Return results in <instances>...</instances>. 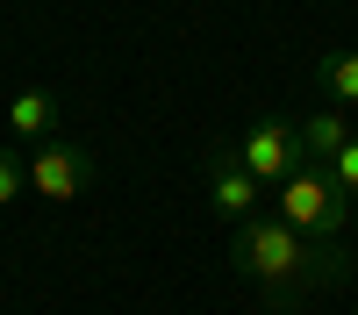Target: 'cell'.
<instances>
[{"label":"cell","mask_w":358,"mask_h":315,"mask_svg":"<svg viewBox=\"0 0 358 315\" xmlns=\"http://www.w3.org/2000/svg\"><path fill=\"white\" fill-rule=\"evenodd\" d=\"M229 272L251 279L273 315H294L308 286H330V279L351 272V251L344 244H308L280 215H251V222L229 229Z\"/></svg>","instance_id":"1"},{"label":"cell","mask_w":358,"mask_h":315,"mask_svg":"<svg viewBox=\"0 0 358 315\" xmlns=\"http://www.w3.org/2000/svg\"><path fill=\"white\" fill-rule=\"evenodd\" d=\"M280 222L301 229L308 244H344V229H351V200L337 193L330 172L301 165V172H287V180H280Z\"/></svg>","instance_id":"2"},{"label":"cell","mask_w":358,"mask_h":315,"mask_svg":"<svg viewBox=\"0 0 358 315\" xmlns=\"http://www.w3.org/2000/svg\"><path fill=\"white\" fill-rule=\"evenodd\" d=\"M29 186L43 200H79L94 186V151H79L72 136H43L36 151H29Z\"/></svg>","instance_id":"3"},{"label":"cell","mask_w":358,"mask_h":315,"mask_svg":"<svg viewBox=\"0 0 358 315\" xmlns=\"http://www.w3.org/2000/svg\"><path fill=\"white\" fill-rule=\"evenodd\" d=\"M236 151H244V172L258 186H280L287 172H301V129L294 122H251Z\"/></svg>","instance_id":"4"},{"label":"cell","mask_w":358,"mask_h":315,"mask_svg":"<svg viewBox=\"0 0 358 315\" xmlns=\"http://www.w3.org/2000/svg\"><path fill=\"white\" fill-rule=\"evenodd\" d=\"M208 200H215V215L229 229L258 215V180L244 172V151H236V143H215V151H208Z\"/></svg>","instance_id":"5"},{"label":"cell","mask_w":358,"mask_h":315,"mask_svg":"<svg viewBox=\"0 0 358 315\" xmlns=\"http://www.w3.org/2000/svg\"><path fill=\"white\" fill-rule=\"evenodd\" d=\"M8 129H15V136H36V143H43V136L57 129V101L43 94V86L15 94V101H8Z\"/></svg>","instance_id":"6"},{"label":"cell","mask_w":358,"mask_h":315,"mask_svg":"<svg viewBox=\"0 0 358 315\" xmlns=\"http://www.w3.org/2000/svg\"><path fill=\"white\" fill-rule=\"evenodd\" d=\"M344 143H351V122H344V115H308V122H301V158H322V165H330Z\"/></svg>","instance_id":"7"},{"label":"cell","mask_w":358,"mask_h":315,"mask_svg":"<svg viewBox=\"0 0 358 315\" xmlns=\"http://www.w3.org/2000/svg\"><path fill=\"white\" fill-rule=\"evenodd\" d=\"M315 79L330 86V101H358V50H330L315 65Z\"/></svg>","instance_id":"8"},{"label":"cell","mask_w":358,"mask_h":315,"mask_svg":"<svg viewBox=\"0 0 358 315\" xmlns=\"http://www.w3.org/2000/svg\"><path fill=\"white\" fill-rule=\"evenodd\" d=\"M322 172L337 180V193H344V200H358V136H351V143H344V151H337L330 165H322Z\"/></svg>","instance_id":"9"},{"label":"cell","mask_w":358,"mask_h":315,"mask_svg":"<svg viewBox=\"0 0 358 315\" xmlns=\"http://www.w3.org/2000/svg\"><path fill=\"white\" fill-rule=\"evenodd\" d=\"M29 186V158H15V143H0V208Z\"/></svg>","instance_id":"10"}]
</instances>
